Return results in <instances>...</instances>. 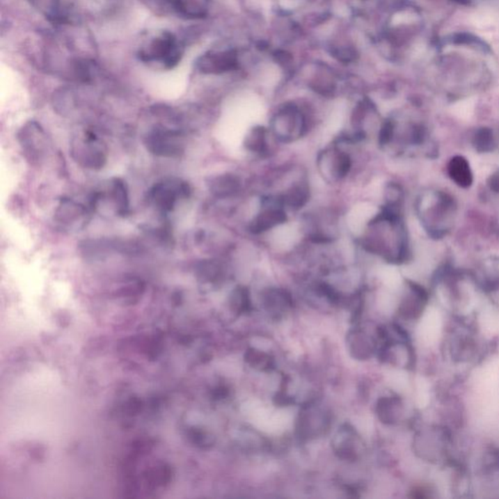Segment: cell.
<instances>
[{
	"label": "cell",
	"mask_w": 499,
	"mask_h": 499,
	"mask_svg": "<svg viewBox=\"0 0 499 499\" xmlns=\"http://www.w3.org/2000/svg\"><path fill=\"white\" fill-rule=\"evenodd\" d=\"M418 216L428 235L445 237L454 228L457 205L454 197L443 191L425 192L418 203Z\"/></svg>",
	"instance_id": "6da1fadb"
},
{
	"label": "cell",
	"mask_w": 499,
	"mask_h": 499,
	"mask_svg": "<svg viewBox=\"0 0 499 499\" xmlns=\"http://www.w3.org/2000/svg\"><path fill=\"white\" fill-rule=\"evenodd\" d=\"M148 152L158 157H181L184 152V129L158 124L143 136Z\"/></svg>",
	"instance_id": "7a4b0ae2"
},
{
	"label": "cell",
	"mask_w": 499,
	"mask_h": 499,
	"mask_svg": "<svg viewBox=\"0 0 499 499\" xmlns=\"http://www.w3.org/2000/svg\"><path fill=\"white\" fill-rule=\"evenodd\" d=\"M70 152L75 161L87 169H103L108 161L106 143L91 130H85L72 138Z\"/></svg>",
	"instance_id": "3957f363"
},
{
	"label": "cell",
	"mask_w": 499,
	"mask_h": 499,
	"mask_svg": "<svg viewBox=\"0 0 499 499\" xmlns=\"http://www.w3.org/2000/svg\"><path fill=\"white\" fill-rule=\"evenodd\" d=\"M191 196L189 182L177 177H168L157 182L148 192V203L162 215L175 210L177 203Z\"/></svg>",
	"instance_id": "277c9868"
},
{
	"label": "cell",
	"mask_w": 499,
	"mask_h": 499,
	"mask_svg": "<svg viewBox=\"0 0 499 499\" xmlns=\"http://www.w3.org/2000/svg\"><path fill=\"white\" fill-rule=\"evenodd\" d=\"M272 129L280 140L289 142L306 134L308 122L306 116L298 106L294 104H286L275 114L272 120Z\"/></svg>",
	"instance_id": "5b68a950"
},
{
	"label": "cell",
	"mask_w": 499,
	"mask_h": 499,
	"mask_svg": "<svg viewBox=\"0 0 499 499\" xmlns=\"http://www.w3.org/2000/svg\"><path fill=\"white\" fill-rule=\"evenodd\" d=\"M181 48L177 46L176 38L168 31L153 40L148 47L140 53L141 60L143 62L160 61L167 69L174 68L181 60Z\"/></svg>",
	"instance_id": "8992f818"
},
{
	"label": "cell",
	"mask_w": 499,
	"mask_h": 499,
	"mask_svg": "<svg viewBox=\"0 0 499 499\" xmlns=\"http://www.w3.org/2000/svg\"><path fill=\"white\" fill-rule=\"evenodd\" d=\"M18 140L26 157L31 162H40L48 150V138L40 124L30 121L19 131Z\"/></svg>",
	"instance_id": "52a82bcc"
},
{
	"label": "cell",
	"mask_w": 499,
	"mask_h": 499,
	"mask_svg": "<svg viewBox=\"0 0 499 499\" xmlns=\"http://www.w3.org/2000/svg\"><path fill=\"white\" fill-rule=\"evenodd\" d=\"M288 220L286 211L282 204L280 196L274 203L264 207L262 211L251 221L249 230L254 235H262L267 231L274 230L277 226L284 225Z\"/></svg>",
	"instance_id": "ba28073f"
},
{
	"label": "cell",
	"mask_w": 499,
	"mask_h": 499,
	"mask_svg": "<svg viewBox=\"0 0 499 499\" xmlns=\"http://www.w3.org/2000/svg\"><path fill=\"white\" fill-rule=\"evenodd\" d=\"M86 207L70 198H62L55 213V220L61 225L70 228H82L88 219Z\"/></svg>",
	"instance_id": "9c48e42d"
},
{
	"label": "cell",
	"mask_w": 499,
	"mask_h": 499,
	"mask_svg": "<svg viewBox=\"0 0 499 499\" xmlns=\"http://www.w3.org/2000/svg\"><path fill=\"white\" fill-rule=\"evenodd\" d=\"M237 65V57L231 51L208 53L200 57L197 68L203 74H220L235 70Z\"/></svg>",
	"instance_id": "30bf717a"
},
{
	"label": "cell",
	"mask_w": 499,
	"mask_h": 499,
	"mask_svg": "<svg viewBox=\"0 0 499 499\" xmlns=\"http://www.w3.org/2000/svg\"><path fill=\"white\" fill-rule=\"evenodd\" d=\"M447 174L452 182L461 189H469L473 184L474 176L468 160L462 155H455L447 163Z\"/></svg>",
	"instance_id": "8fae6325"
},
{
	"label": "cell",
	"mask_w": 499,
	"mask_h": 499,
	"mask_svg": "<svg viewBox=\"0 0 499 499\" xmlns=\"http://www.w3.org/2000/svg\"><path fill=\"white\" fill-rule=\"evenodd\" d=\"M109 196L113 202L116 214L126 216L130 214V199L126 182L119 177H114L109 184Z\"/></svg>",
	"instance_id": "7c38bea8"
},
{
	"label": "cell",
	"mask_w": 499,
	"mask_h": 499,
	"mask_svg": "<svg viewBox=\"0 0 499 499\" xmlns=\"http://www.w3.org/2000/svg\"><path fill=\"white\" fill-rule=\"evenodd\" d=\"M209 189L216 198L225 199L235 196L240 191L241 182L235 175L223 174L212 179Z\"/></svg>",
	"instance_id": "4fadbf2b"
},
{
	"label": "cell",
	"mask_w": 499,
	"mask_h": 499,
	"mask_svg": "<svg viewBox=\"0 0 499 499\" xmlns=\"http://www.w3.org/2000/svg\"><path fill=\"white\" fill-rule=\"evenodd\" d=\"M358 437L356 433L350 428L345 427L338 431L335 436V450L343 459H355L358 454Z\"/></svg>",
	"instance_id": "5bb4252c"
},
{
	"label": "cell",
	"mask_w": 499,
	"mask_h": 499,
	"mask_svg": "<svg viewBox=\"0 0 499 499\" xmlns=\"http://www.w3.org/2000/svg\"><path fill=\"white\" fill-rule=\"evenodd\" d=\"M280 197L284 208L294 211L299 210L308 204L310 198V191L306 182H298L290 187L288 191Z\"/></svg>",
	"instance_id": "9a60e30c"
},
{
	"label": "cell",
	"mask_w": 499,
	"mask_h": 499,
	"mask_svg": "<svg viewBox=\"0 0 499 499\" xmlns=\"http://www.w3.org/2000/svg\"><path fill=\"white\" fill-rule=\"evenodd\" d=\"M245 148L248 152L255 155H264L269 150L267 143V130L262 126H255L251 129L245 138Z\"/></svg>",
	"instance_id": "2e32d148"
},
{
	"label": "cell",
	"mask_w": 499,
	"mask_h": 499,
	"mask_svg": "<svg viewBox=\"0 0 499 499\" xmlns=\"http://www.w3.org/2000/svg\"><path fill=\"white\" fill-rule=\"evenodd\" d=\"M472 143L475 150L480 153L491 152L496 147L493 131L488 127H482L476 130Z\"/></svg>",
	"instance_id": "e0dca14e"
},
{
	"label": "cell",
	"mask_w": 499,
	"mask_h": 499,
	"mask_svg": "<svg viewBox=\"0 0 499 499\" xmlns=\"http://www.w3.org/2000/svg\"><path fill=\"white\" fill-rule=\"evenodd\" d=\"M196 274L202 282H215L223 275V267L216 260H202L196 267Z\"/></svg>",
	"instance_id": "ac0fdd59"
},
{
	"label": "cell",
	"mask_w": 499,
	"mask_h": 499,
	"mask_svg": "<svg viewBox=\"0 0 499 499\" xmlns=\"http://www.w3.org/2000/svg\"><path fill=\"white\" fill-rule=\"evenodd\" d=\"M331 160L332 162L328 165L332 167L331 169L337 179H343L351 171L352 160L348 153L337 150L332 153V159Z\"/></svg>",
	"instance_id": "d6986e66"
},
{
	"label": "cell",
	"mask_w": 499,
	"mask_h": 499,
	"mask_svg": "<svg viewBox=\"0 0 499 499\" xmlns=\"http://www.w3.org/2000/svg\"><path fill=\"white\" fill-rule=\"evenodd\" d=\"M349 344L351 347V352L354 353V356L365 359L372 355L371 338H367L364 333L354 332L349 338Z\"/></svg>",
	"instance_id": "ffe728a7"
},
{
	"label": "cell",
	"mask_w": 499,
	"mask_h": 499,
	"mask_svg": "<svg viewBox=\"0 0 499 499\" xmlns=\"http://www.w3.org/2000/svg\"><path fill=\"white\" fill-rule=\"evenodd\" d=\"M170 1L175 9L184 15L192 17V18H201L205 15L203 7L199 6L193 0H170Z\"/></svg>",
	"instance_id": "44dd1931"
},
{
	"label": "cell",
	"mask_w": 499,
	"mask_h": 499,
	"mask_svg": "<svg viewBox=\"0 0 499 499\" xmlns=\"http://www.w3.org/2000/svg\"><path fill=\"white\" fill-rule=\"evenodd\" d=\"M231 303L237 311L243 312V311L247 310L250 304L249 293H248L247 289L242 288V287L236 289L231 296Z\"/></svg>",
	"instance_id": "7402d4cb"
},
{
	"label": "cell",
	"mask_w": 499,
	"mask_h": 499,
	"mask_svg": "<svg viewBox=\"0 0 499 499\" xmlns=\"http://www.w3.org/2000/svg\"><path fill=\"white\" fill-rule=\"evenodd\" d=\"M246 360H247L251 366L255 367V369L265 370L269 369L270 366L269 355L257 351V350H251V351L248 352Z\"/></svg>",
	"instance_id": "603a6c76"
},
{
	"label": "cell",
	"mask_w": 499,
	"mask_h": 499,
	"mask_svg": "<svg viewBox=\"0 0 499 499\" xmlns=\"http://www.w3.org/2000/svg\"><path fill=\"white\" fill-rule=\"evenodd\" d=\"M396 125L393 121L387 120L379 130V142L381 145H388L395 136Z\"/></svg>",
	"instance_id": "cb8c5ba5"
},
{
	"label": "cell",
	"mask_w": 499,
	"mask_h": 499,
	"mask_svg": "<svg viewBox=\"0 0 499 499\" xmlns=\"http://www.w3.org/2000/svg\"><path fill=\"white\" fill-rule=\"evenodd\" d=\"M473 18L474 25L478 26L480 28H486V26L493 25L494 22L496 21V16L491 13H486V12L476 14V15L473 16Z\"/></svg>",
	"instance_id": "d4e9b609"
},
{
	"label": "cell",
	"mask_w": 499,
	"mask_h": 499,
	"mask_svg": "<svg viewBox=\"0 0 499 499\" xmlns=\"http://www.w3.org/2000/svg\"><path fill=\"white\" fill-rule=\"evenodd\" d=\"M488 186L491 191L499 194V170L489 177Z\"/></svg>",
	"instance_id": "484cf974"
}]
</instances>
